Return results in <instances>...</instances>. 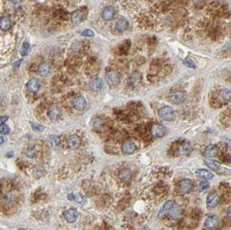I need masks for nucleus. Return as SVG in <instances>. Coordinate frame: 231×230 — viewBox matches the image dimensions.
Wrapping results in <instances>:
<instances>
[{
    "label": "nucleus",
    "mask_w": 231,
    "mask_h": 230,
    "mask_svg": "<svg viewBox=\"0 0 231 230\" xmlns=\"http://www.w3.org/2000/svg\"><path fill=\"white\" fill-rule=\"evenodd\" d=\"M159 117L164 120L171 121L175 119V111L172 107L166 106V107H164L159 109Z\"/></svg>",
    "instance_id": "obj_1"
},
{
    "label": "nucleus",
    "mask_w": 231,
    "mask_h": 230,
    "mask_svg": "<svg viewBox=\"0 0 231 230\" xmlns=\"http://www.w3.org/2000/svg\"><path fill=\"white\" fill-rule=\"evenodd\" d=\"M186 100V94L182 91H177L175 92L172 94H171L170 101L171 103L176 105H179L184 103Z\"/></svg>",
    "instance_id": "obj_2"
},
{
    "label": "nucleus",
    "mask_w": 231,
    "mask_h": 230,
    "mask_svg": "<svg viewBox=\"0 0 231 230\" xmlns=\"http://www.w3.org/2000/svg\"><path fill=\"white\" fill-rule=\"evenodd\" d=\"M78 211L76 209H69L66 210L64 214H63V217L64 219L69 223H73L76 222V220L78 219Z\"/></svg>",
    "instance_id": "obj_3"
},
{
    "label": "nucleus",
    "mask_w": 231,
    "mask_h": 230,
    "mask_svg": "<svg viewBox=\"0 0 231 230\" xmlns=\"http://www.w3.org/2000/svg\"><path fill=\"white\" fill-rule=\"evenodd\" d=\"M106 80H107V82L110 86H114L116 85H118L119 82V76L114 71H111L107 74L106 76Z\"/></svg>",
    "instance_id": "obj_4"
},
{
    "label": "nucleus",
    "mask_w": 231,
    "mask_h": 230,
    "mask_svg": "<svg viewBox=\"0 0 231 230\" xmlns=\"http://www.w3.org/2000/svg\"><path fill=\"white\" fill-rule=\"evenodd\" d=\"M165 127L160 124H155L152 127V134L155 138H162L165 134Z\"/></svg>",
    "instance_id": "obj_5"
},
{
    "label": "nucleus",
    "mask_w": 231,
    "mask_h": 230,
    "mask_svg": "<svg viewBox=\"0 0 231 230\" xmlns=\"http://www.w3.org/2000/svg\"><path fill=\"white\" fill-rule=\"evenodd\" d=\"M122 151L125 154H132L136 150V144L134 141L127 140L122 144Z\"/></svg>",
    "instance_id": "obj_6"
},
{
    "label": "nucleus",
    "mask_w": 231,
    "mask_h": 230,
    "mask_svg": "<svg viewBox=\"0 0 231 230\" xmlns=\"http://www.w3.org/2000/svg\"><path fill=\"white\" fill-rule=\"evenodd\" d=\"M87 106V101L83 96H78L74 99L73 101V107L76 108V110L81 111L83 109H85Z\"/></svg>",
    "instance_id": "obj_7"
},
{
    "label": "nucleus",
    "mask_w": 231,
    "mask_h": 230,
    "mask_svg": "<svg viewBox=\"0 0 231 230\" xmlns=\"http://www.w3.org/2000/svg\"><path fill=\"white\" fill-rule=\"evenodd\" d=\"M178 188H179V191H180L181 193H183V194L189 193L192 189V181L189 179L182 180L178 184Z\"/></svg>",
    "instance_id": "obj_8"
},
{
    "label": "nucleus",
    "mask_w": 231,
    "mask_h": 230,
    "mask_svg": "<svg viewBox=\"0 0 231 230\" xmlns=\"http://www.w3.org/2000/svg\"><path fill=\"white\" fill-rule=\"evenodd\" d=\"M103 86H104V83H103V81L99 78V77H96V78H94L90 81V84H89V86H90V89L94 92H99L101 91L102 88H103Z\"/></svg>",
    "instance_id": "obj_9"
},
{
    "label": "nucleus",
    "mask_w": 231,
    "mask_h": 230,
    "mask_svg": "<svg viewBox=\"0 0 231 230\" xmlns=\"http://www.w3.org/2000/svg\"><path fill=\"white\" fill-rule=\"evenodd\" d=\"M218 223H219V220H218V217L217 216H210L207 217L204 225H205L206 228H208V229H214L217 227Z\"/></svg>",
    "instance_id": "obj_10"
},
{
    "label": "nucleus",
    "mask_w": 231,
    "mask_h": 230,
    "mask_svg": "<svg viewBox=\"0 0 231 230\" xmlns=\"http://www.w3.org/2000/svg\"><path fill=\"white\" fill-rule=\"evenodd\" d=\"M192 151V147H191V144H188V143H183V144H179L176 150H175V154L178 155H186L188 153H190Z\"/></svg>",
    "instance_id": "obj_11"
},
{
    "label": "nucleus",
    "mask_w": 231,
    "mask_h": 230,
    "mask_svg": "<svg viewBox=\"0 0 231 230\" xmlns=\"http://www.w3.org/2000/svg\"><path fill=\"white\" fill-rule=\"evenodd\" d=\"M85 18H86V13H84L81 10H78V11L73 12L72 16H71V20L76 24H81V22L84 21Z\"/></svg>",
    "instance_id": "obj_12"
},
{
    "label": "nucleus",
    "mask_w": 231,
    "mask_h": 230,
    "mask_svg": "<svg viewBox=\"0 0 231 230\" xmlns=\"http://www.w3.org/2000/svg\"><path fill=\"white\" fill-rule=\"evenodd\" d=\"M116 11L113 6H108L104 9V11H102V18L106 20V21H110L115 16Z\"/></svg>",
    "instance_id": "obj_13"
},
{
    "label": "nucleus",
    "mask_w": 231,
    "mask_h": 230,
    "mask_svg": "<svg viewBox=\"0 0 231 230\" xmlns=\"http://www.w3.org/2000/svg\"><path fill=\"white\" fill-rule=\"evenodd\" d=\"M218 99H220L222 102H229L231 101V90L228 88L221 89L218 93Z\"/></svg>",
    "instance_id": "obj_14"
},
{
    "label": "nucleus",
    "mask_w": 231,
    "mask_h": 230,
    "mask_svg": "<svg viewBox=\"0 0 231 230\" xmlns=\"http://www.w3.org/2000/svg\"><path fill=\"white\" fill-rule=\"evenodd\" d=\"M61 110L59 109V107H55V106L51 107L49 109V112H48V116L52 120H57V119H59L61 118Z\"/></svg>",
    "instance_id": "obj_15"
},
{
    "label": "nucleus",
    "mask_w": 231,
    "mask_h": 230,
    "mask_svg": "<svg viewBox=\"0 0 231 230\" xmlns=\"http://www.w3.org/2000/svg\"><path fill=\"white\" fill-rule=\"evenodd\" d=\"M196 175L197 177L203 180H209L213 177V173L210 172L208 170L198 169L196 170Z\"/></svg>",
    "instance_id": "obj_16"
},
{
    "label": "nucleus",
    "mask_w": 231,
    "mask_h": 230,
    "mask_svg": "<svg viewBox=\"0 0 231 230\" xmlns=\"http://www.w3.org/2000/svg\"><path fill=\"white\" fill-rule=\"evenodd\" d=\"M219 200H220V198H219V196L217 194V193H210V194L208 196V197H207V205L210 207V208H214V207H216L217 204H218V202H219Z\"/></svg>",
    "instance_id": "obj_17"
},
{
    "label": "nucleus",
    "mask_w": 231,
    "mask_h": 230,
    "mask_svg": "<svg viewBox=\"0 0 231 230\" xmlns=\"http://www.w3.org/2000/svg\"><path fill=\"white\" fill-rule=\"evenodd\" d=\"M27 87H28V89L30 92L36 93L41 87V81L38 79H36V78L29 80V81L27 84Z\"/></svg>",
    "instance_id": "obj_18"
},
{
    "label": "nucleus",
    "mask_w": 231,
    "mask_h": 230,
    "mask_svg": "<svg viewBox=\"0 0 231 230\" xmlns=\"http://www.w3.org/2000/svg\"><path fill=\"white\" fill-rule=\"evenodd\" d=\"M217 152H218V149H217V145L210 144L209 146H207L204 150V156L208 158H214L217 156Z\"/></svg>",
    "instance_id": "obj_19"
},
{
    "label": "nucleus",
    "mask_w": 231,
    "mask_h": 230,
    "mask_svg": "<svg viewBox=\"0 0 231 230\" xmlns=\"http://www.w3.org/2000/svg\"><path fill=\"white\" fill-rule=\"evenodd\" d=\"M173 205H174V203L172 201H166L165 203L164 204V206H163V208L161 209V210L159 211V217H164V216H166L167 214H169L171 209L172 208V206H173Z\"/></svg>",
    "instance_id": "obj_20"
},
{
    "label": "nucleus",
    "mask_w": 231,
    "mask_h": 230,
    "mask_svg": "<svg viewBox=\"0 0 231 230\" xmlns=\"http://www.w3.org/2000/svg\"><path fill=\"white\" fill-rule=\"evenodd\" d=\"M68 143H69V146L71 149H76V148H78L80 146L81 140H80L78 136L71 135V136H69V139H68Z\"/></svg>",
    "instance_id": "obj_21"
},
{
    "label": "nucleus",
    "mask_w": 231,
    "mask_h": 230,
    "mask_svg": "<svg viewBox=\"0 0 231 230\" xmlns=\"http://www.w3.org/2000/svg\"><path fill=\"white\" fill-rule=\"evenodd\" d=\"M51 72V68L48 63H43L40 65L39 68H38V74L40 76H49Z\"/></svg>",
    "instance_id": "obj_22"
},
{
    "label": "nucleus",
    "mask_w": 231,
    "mask_h": 230,
    "mask_svg": "<svg viewBox=\"0 0 231 230\" xmlns=\"http://www.w3.org/2000/svg\"><path fill=\"white\" fill-rule=\"evenodd\" d=\"M181 215V209L180 207L177 204H174L172 208L171 209L169 212V216L171 219H177Z\"/></svg>",
    "instance_id": "obj_23"
},
{
    "label": "nucleus",
    "mask_w": 231,
    "mask_h": 230,
    "mask_svg": "<svg viewBox=\"0 0 231 230\" xmlns=\"http://www.w3.org/2000/svg\"><path fill=\"white\" fill-rule=\"evenodd\" d=\"M11 25V21L9 17L7 16H4L1 18L0 20V27L3 30H6V29H10V27Z\"/></svg>",
    "instance_id": "obj_24"
},
{
    "label": "nucleus",
    "mask_w": 231,
    "mask_h": 230,
    "mask_svg": "<svg viewBox=\"0 0 231 230\" xmlns=\"http://www.w3.org/2000/svg\"><path fill=\"white\" fill-rule=\"evenodd\" d=\"M119 178L122 180L123 182H129L132 178V172H131L130 170H122L119 173Z\"/></svg>",
    "instance_id": "obj_25"
},
{
    "label": "nucleus",
    "mask_w": 231,
    "mask_h": 230,
    "mask_svg": "<svg viewBox=\"0 0 231 230\" xmlns=\"http://www.w3.org/2000/svg\"><path fill=\"white\" fill-rule=\"evenodd\" d=\"M204 163H205V165L209 167V169L213 170H218L220 169L221 165L218 162H217V161H215V160L206 159Z\"/></svg>",
    "instance_id": "obj_26"
},
{
    "label": "nucleus",
    "mask_w": 231,
    "mask_h": 230,
    "mask_svg": "<svg viewBox=\"0 0 231 230\" xmlns=\"http://www.w3.org/2000/svg\"><path fill=\"white\" fill-rule=\"evenodd\" d=\"M140 79H141V76H140V74L138 72H135L134 74H132L129 77V84L130 85H137L139 84V82L140 81Z\"/></svg>",
    "instance_id": "obj_27"
},
{
    "label": "nucleus",
    "mask_w": 231,
    "mask_h": 230,
    "mask_svg": "<svg viewBox=\"0 0 231 230\" xmlns=\"http://www.w3.org/2000/svg\"><path fill=\"white\" fill-rule=\"evenodd\" d=\"M128 27V22L126 19H120L117 22L116 24V28L119 30V32H123L127 29Z\"/></svg>",
    "instance_id": "obj_28"
},
{
    "label": "nucleus",
    "mask_w": 231,
    "mask_h": 230,
    "mask_svg": "<svg viewBox=\"0 0 231 230\" xmlns=\"http://www.w3.org/2000/svg\"><path fill=\"white\" fill-rule=\"evenodd\" d=\"M68 199L70 201H77L79 203H83V201H85V198L79 194H69L68 196Z\"/></svg>",
    "instance_id": "obj_29"
},
{
    "label": "nucleus",
    "mask_w": 231,
    "mask_h": 230,
    "mask_svg": "<svg viewBox=\"0 0 231 230\" xmlns=\"http://www.w3.org/2000/svg\"><path fill=\"white\" fill-rule=\"evenodd\" d=\"M29 44L27 42H24L23 43L22 47H21V50H20V53L23 56H24L26 55L29 53Z\"/></svg>",
    "instance_id": "obj_30"
},
{
    "label": "nucleus",
    "mask_w": 231,
    "mask_h": 230,
    "mask_svg": "<svg viewBox=\"0 0 231 230\" xmlns=\"http://www.w3.org/2000/svg\"><path fill=\"white\" fill-rule=\"evenodd\" d=\"M50 142L53 147H56L58 144H60V139L57 136H50Z\"/></svg>",
    "instance_id": "obj_31"
},
{
    "label": "nucleus",
    "mask_w": 231,
    "mask_h": 230,
    "mask_svg": "<svg viewBox=\"0 0 231 230\" xmlns=\"http://www.w3.org/2000/svg\"><path fill=\"white\" fill-rule=\"evenodd\" d=\"M11 132V129L10 127L7 126V125H1V127H0V133L2 135H7L9 134Z\"/></svg>",
    "instance_id": "obj_32"
},
{
    "label": "nucleus",
    "mask_w": 231,
    "mask_h": 230,
    "mask_svg": "<svg viewBox=\"0 0 231 230\" xmlns=\"http://www.w3.org/2000/svg\"><path fill=\"white\" fill-rule=\"evenodd\" d=\"M184 63L185 66H187L191 68H197V64H196L194 61L191 60V59H185L184 61Z\"/></svg>",
    "instance_id": "obj_33"
},
{
    "label": "nucleus",
    "mask_w": 231,
    "mask_h": 230,
    "mask_svg": "<svg viewBox=\"0 0 231 230\" xmlns=\"http://www.w3.org/2000/svg\"><path fill=\"white\" fill-rule=\"evenodd\" d=\"M25 153L28 157H29V158H34V157H36V151H35L34 148H29V149H27V151H26Z\"/></svg>",
    "instance_id": "obj_34"
},
{
    "label": "nucleus",
    "mask_w": 231,
    "mask_h": 230,
    "mask_svg": "<svg viewBox=\"0 0 231 230\" xmlns=\"http://www.w3.org/2000/svg\"><path fill=\"white\" fill-rule=\"evenodd\" d=\"M209 187V183L208 182H202V183H200L199 185V189H200V191H207Z\"/></svg>",
    "instance_id": "obj_35"
},
{
    "label": "nucleus",
    "mask_w": 231,
    "mask_h": 230,
    "mask_svg": "<svg viewBox=\"0 0 231 230\" xmlns=\"http://www.w3.org/2000/svg\"><path fill=\"white\" fill-rule=\"evenodd\" d=\"M31 126H32V129L36 132H42L44 129V126H40V125H36V124H32L31 123Z\"/></svg>",
    "instance_id": "obj_36"
},
{
    "label": "nucleus",
    "mask_w": 231,
    "mask_h": 230,
    "mask_svg": "<svg viewBox=\"0 0 231 230\" xmlns=\"http://www.w3.org/2000/svg\"><path fill=\"white\" fill-rule=\"evenodd\" d=\"M81 35L84 36H94V33L91 29H85V30H83L82 32H81Z\"/></svg>",
    "instance_id": "obj_37"
},
{
    "label": "nucleus",
    "mask_w": 231,
    "mask_h": 230,
    "mask_svg": "<svg viewBox=\"0 0 231 230\" xmlns=\"http://www.w3.org/2000/svg\"><path fill=\"white\" fill-rule=\"evenodd\" d=\"M43 170H44V168H43L42 166H37V167H36L35 170H34V176H36V175H39V176H41Z\"/></svg>",
    "instance_id": "obj_38"
},
{
    "label": "nucleus",
    "mask_w": 231,
    "mask_h": 230,
    "mask_svg": "<svg viewBox=\"0 0 231 230\" xmlns=\"http://www.w3.org/2000/svg\"><path fill=\"white\" fill-rule=\"evenodd\" d=\"M7 119L8 116H2V117L0 118V124H1V125H4V122L7 121Z\"/></svg>",
    "instance_id": "obj_39"
},
{
    "label": "nucleus",
    "mask_w": 231,
    "mask_h": 230,
    "mask_svg": "<svg viewBox=\"0 0 231 230\" xmlns=\"http://www.w3.org/2000/svg\"><path fill=\"white\" fill-rule=\"evenodd\" d=\"M228 216L231 218V205L228 208Z\"/></svg>",
    "instance_id": "obj_40"
},
{
    "label": "nucleus",
    "mask_w": 231,
    "mask_h": 230,
    "mask_svg": "<svg viewBox=\"0 0 231 230\" xmlns=\"http://www.w3.org/2000/svg\"><path fill=\"white\" fill-rule=\"evenodd\" d=\"M21 62H22V60H19V61H18L16 63L14 64V67H18L19 65L21 64Z\"/></svg>",
    "instance_id": "obj_41"
},
{
    "label": "nucleus",
    "mask_w": 231,
    "mask_h": 230,
    "mask_svg": "<svg viewBox=\"0 0 231 230\" xmlns=\"http://www.w3.org/2000/svg\"><path fill=\"white\" fill-rule=\"evenodd\" d=\"M193 1H194L195 4H200V3H202L203 0H193Z\"/></svg>",
    "instance_id": "obj_42"
},
{
    "label": "nucleus",
    "mask_w": 231,
    "mask_h": 230,
    "mask_svg": "<svg viewBox=\"0 0 231 230\" xmlns=\"http://www.w3.org/2000/svg\"><path fill=\"white\" fill-rule=\"evenodd\" d=\"M4 139L3 137H1V144H4Z\"/></svg>",
    "instance_id": "obj_43"
}]
</instances>
